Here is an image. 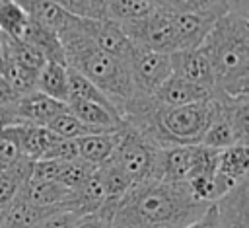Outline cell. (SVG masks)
<instances>
[{
  "label": "cell",
  "instance_id": "ac0fdd59",
  "mask_svg": "<svg viewBox=\"0 0 249 228\" xmlns=\"http://www.w3.org/2000/svg\"><path fill=\"white\" fill-rule=\"evenodd\" d=\"M66 111L70 115H74L78 121H82L84 125H89L93 129H99L103 133H115L123 127V119L111 111H107L105 107L91 103V101H84V99H68L66 103Z\"/></svg>",
  "mask_w": 249,
  "mask_h": 228
},
{
  "label": "cell",
  "instance_id": "8fae6325",
  "mask_svg": "<svg viewBox=\"0 0 249 228\" xmlns=\"http://www.w3.org/2000/svg\"><path fill=\"white\" fill-rule=\"evenodd\" d=\"M218 228H249V177L214 201Z\"/></svg>",
  "mask_w": 249,
  "mask_h": 228
},
{
  "label": "cell",
  "instance_id": "6da1fadb",
  "mask_svg": "<svg viewBox=\"0 0 249 228\" xmlns=\"http://www.w3.org/2000/svg\"><path fill=\"white\" fill-rule=\"evenodd\" d=\"M210 205L195 199L185 181L144 179L117 201L111 222L115 228H185Z\"/></svg>",
  "mask_w": 249,
  "mask_h": 228
},
{
  "label": "cell",
  "instance_id": "9a60e30c",
  "mask_svg": "<svg viewBox=\"0 0 249 228\" xmlns=\"http://www.w3.org/2000/svg\"><path fill=\"white\" fill-rule=\"evenodd\" d=\"M16 197L33 207H60L72 212V191L56 181H41L29 177Z\"/></svg>",
  "mask_w": 249,
  "mask_h": 228
},
{
  "label": "cell",
  "instance_id": "7402d4cb",
  "mask_svg": "<svg viewBox=\"0 0 249 228\" xmlns=\"http://www.w3.org/2000/svg\"><path fill=\"white\" fill-rule=\"evenodd\" d=\"M121 138V129L115 133H99V134H89V136H82L78 138V156L80 160L91 164L93 168H99L101 164H105Z\"/></svg>",
  "mask_w": 249,
  "mask_h": 228
},
{
  "label": "cell",
  "instance_id": "d4e9b609",
  "mask_svg": "<svg viewBox=\"0 0 249 228\" xmlns=\"http://www.w3.org/2000/svg\"><path fill=\"white\" fill-rule=\"evenodd\" d=\"M0 45H2V57L6 60H12L23 68L33 70V72H39L47 62L43 58V55L37 49H33L31 45H27L25 41L12 39V37L0 33Z\"/></svg>",
  "mask_w": 249,
  "mask_h": 228
},
{
  "label": "cell",
  "instance_id": "ffe728a7",
  "mask_svg": "<svg viewBox=\"0 0 249 228\" xmlns=\"http://www.w3.org/2000/svg\"><path fill=\"white\" fill-rule=\"evenodd\" d=\"M19 41H25L33 49H37L47 62H58V64L66 66L64 49H62V43H60V37H58L56 31H53L49 27H43V25L29 19V23H27Z\"/></svg>",
  "mask_w": 249,
  "mask_h": 228
},
{
  "label": "cell",
  "instance_id": "5b68a950",
  "mask_svg": "<svg viewBox=\"0 0 249 228\" xmlns=\"http://www.w3.org/2000/svg\"><path fill=\"white\" fill-rule=\"evenodd\" d=\"M156 152L158 148L144 134H140L134 127L123 121L121 138L109 162L119 166L132 179V183H138L152 177Z\"/></svg>",
  "mask_w": 249,
  "mask_h": 228
},
{
  "label": "cell",
  "instance_id": "8d00e7d4",
  "mask_svg": "<svg viewBox=\"0 0 249 228\" xmlns=\"http://www.w3.org/2000/svg\"><path fill=\"white\" fill-rule=\"evenodd\" d=\"M72 228H115L113 222L109 218H105L99 212H89V214H82L76 218Z\"/></svg>",
  "mask_w": 249,
  "mask_h": 228
},
{
  "label": "cell",
  "instance_id": "ba28073f",
  "mask_svg": "<svg viewBox=\"0 0 249 228\" xmlns=\"http://www.w3.org/2000/svg\"><path fill=\"white\" fill-rule=\"evenodd\" d=\"M80 27L93 41V45L97 49H101L103 53H107L126 64L136 53V47L132 45V41L123 33V29L115 21L80 18Z\"/></svg>",
  "mask_w": 249,
  "mask_h": 228
},
{
  "label": "cell",
  "instance_id": "7bdbcfd3",
  "mask_svg": "<svg viewBox=\"0 0 249 228\" xmlns=\"http://www.w3.org/2000/svg\"><path fill=\"white\" fill-rule=\"evenodd\" d=\"M2 60H4V57H2V45H0V66H2Z\"/></svg>",
  "mask_w": 249,
  "mask_h": 228
},
{
  "label": "cell",
  "instance_id": "836d02e7",
  "mask_svg": "<svg viewBox=\"0 0 249 228\" xmlns=\"http://www.w3.org/2000/svg\"><path fill=\"white\" fill-rule=\"evenodd\" d=\"M78 156V142L72 138H62L54 133L49 134L47 148L39 160H58V162H72Z\"/></svg>",
  "mask_w": 249,
  "mask_h": 228
},
{
  "label": "cell",
  "instance_id": "484cf974",
  "mask_svg": "<svg viewBox=\"0 0 249 228\" xmlns=\"http://www.w3.org/2000/svg\"><path fill=\"white\" fill-rule=\"evenodd\" d=\"M66 70H68V92H70V97H68V99L91 101V103H97V105L105 107L107 111L119 115V111H117V107L113 105V101H111L99 88H95L89 80H86L84 76H80L76 70H72V68H68V66H66ZM119 117H121V115H119Z\"/></svg>",
  "mask_w": 249,
  "mask_h": 228
},
{
  "label": "cell",
  "instance_id": "30bf717a",
  "mask_svg": "<svg viewBox=\"0 0 249 228\" xmlns=\"http://www.w3.org/2000/svg\"><path fill=\"white\" fill-rule=\"evenodd\" d=\"M169 60H171V74L214 92V88H216L214 70H212V64H210L206 53L200 47L171 53Z\"/></svg>",
  "mask_w": 249,
  "mask_h": 228
},
{
  "label": "cell",
  "instance_id": "52a82bcc",
  "mask_svg": "<svg viewBox=\"0 0 249 228\" xmlns=\"http://www.w3.org/2000/svg\"><path fill=\"white\" fill-rule=\"evenodd\" d=\"M128 70L136 94L154 95V92L171 76V60L169 55L136 47L134 57L128 60Z\"/></svg>",
  "mask_w": 249,
  "mask_h": 228
},
{
  "label": "cell",
  "instance_id": "e575fe53",
  "mask_svg": "<svg viewBox=\"0 0 249 228\" xmlns=\"http://www.w3.org/2000/svg\"><path fill=\"white\" fill-rule=\"evenodd\" d=\"M23 156L19 154V150L16 148V144H12L10 140L0 136V173L14 168Z\"/></svg>",
  "mask_w": 249,
  "mask_h": 228
},
{
  "label": "cell",
  "instance_id": "f546056e",
  "mask_svg": "<svg viewBox=\"0 0 249 228\" xmlns=\"http://www.w3.org/2000/svg\"><path fill=\"white\" fill-rule=\"evenodd\" d=\"M0 74L2 78L12 86V90L21 97V95H27L31 92H37V74L39 72H33L29 68H23L12 60H2V66H0Z\"/></svg>",
  "mask_w": 249,
  "mask_h": 228
},
{
  "label": "cell",
  "instance_id": "74e56055",
  "mask_svg": "<svg viewBox=\"0 0 249 228\" xmlns=\"http://www.w3.org/2000/svg\"><path fill=\"white\" fill-rule=\"evenodd\" d=\"M51 2H54L56 6H60L62 10H66V12L72 14V16L88 18V10H86L84 0H51Z\"/></svg>",
  "mask_w": 249,
  "mask_h": 228
},
{
  "label": "cell",
  "instance_id": "7a4b0ae2",
  "mask_svg": "<svg viewBox=\"0 0 249 228\" xmlns=\"http://www.w3.org/2000/svg\"><path fill=\"white\" fill-rule=\"evenodd\" d=\"M200 49L214 70V97H237L249 88V14L228 12L216 19Z\"/></svg>",
  "mask_w": 249,
  "mask_h": 228
},
{
  "label": "cell",
  "instance_id": "4fadbf2b",
  "mask_svg": "<svg viewBox=\"0 0 249 228\" xmlns=\"http://www.w3.org/2000/svg\"><path fill=\"white\" fill-rule=\"evenodd\" d=\"M163 107H183L191 103H200L206 99H214V92L202 86L191 84L175 74H171L152 95Z\"/></svg>",
  "mask_w": 249,
  "mask_h": 228
},
{
  "label": "cell",
  "instance_id": "f35d334b",
  "mask_svg": "<svg viewBox=\"0 0 249 228\" xmlns=\"http://www.w3.org/2000/svg\"><path fill=\"white\" fill-rule=\"evenodd\" d=\"M185 228H218V224H216V209H214V203L206 209V212H204L200 218H196L195 222L187 224Z\"/></svg>",
  "mask_w": 249,
  "mask_h": 228
},
{
  "label": "cell",
  "instance_id": "b9f144b4",
  "mask_svg": "<svg viewBox=\"0 0 249 228\" xmlns=\"http://www.w3.org/2000/svg\"><path fill=\"white\" fill-rule=\"evenodd\" d=\"M4 210H6V207H0V226H2V218H4Z\"/></svg>",
  "mask_w": 249,
  "mask_h": 228
},
{
  "label": "cell",
  "instance_id": "60d3db41",
  "mask_svg": "<svg viewBox=\"0 0 249 228\" xmlns=\"http://www.w3.org/2000/svg\"><path fill=\"white\" fill-rule=\"evenodd\" d=\"M19 95L12 90V86L2 78V74H0V107H6V105H10V103H14L16 99H18Z\"/></svg>",
  "mask_w": 249,
  "mask_h": 228
},
{
  "label": "cell",
  "instance_id": "5bb4252c",
  "mask_svg": "<svg viewBox=\"0 0 249 228\" xmlns=\"http://www.w3.org/2000/svg\"><path fill=\"white\" fill-rule=\"evenodd\" d=\"M173 12V10H171ZM218 16L214 14H196V12H173V25L177 33L179 51L196 49L202 45Z\"/></svg>",
  "mask_w": 249,
  "mask_h": 228
},
{
  "label": "cell",
  "instance_id": "4dcf8cb0",
  "mask_svg": "<svg viewBox=\"0 0 249 228\" xmlns=\"http://www.w3.org/2000/svg\"><path fill=\"white\" fill-rule=\"evenodd\" d=\"M27 23H29L27 14L14 0L0 2V33L2 35H8L12 39H21Z\"/></svg>",
  "mask_w": 249,
  "mask_h": 228
},
{
  "label": "cell",
  "instance_id": "1f68e13d",
  "mask_svg": "<svg viewBox=\"0 0 249 228\" xmlns=\"http://www.w3.org/2000/svg\"><path fill=\"white\" fill-rule=\"evenodd\" d=\"M47 129H49L51 133L62 136V138H72V140H78V138H82V136H89V134H99V133H103V131H99V129H93V127H89V125H84L82 121H78V119H76L74 115H70L68 111L58 113V115L47 125Z\"/></svg>",
  "mask_w": 249,
  "mask_h": 228
},
{
  "label": "cell",
  "instance_id": "ab89813d",
  "mask_svg": "<svg viewBox=\"0 0 249 228\" xmlns=\"http://www.w3.org/2000/svg\"><path fill=\"white\" fill-rule=\"evenodd\" d=\"M88 18L91 19H105V0H84Z\"/></svg>",
  "mask_w": 249,
  "mask_h": 228
},
{
  "label": "cell",
  "instance_id": "44dd1931",
  "mask_svg": "<svg viewBox=\"0 0 249 228\" xmlns=\"http://www.w3.org/2000/svg\"><path fill=\"white\" fill-rule=\"evenodd\" d=\"M62 210L64 209H60V207H33L16 197L6 207L0 228H33L41 220L49 218L54 212H62Z\"/></svg>",
  "mask_w": 249,
  "mask_h": 228
},
{
  "label": "cell",
  "instance_id": "ee69618b",
  "mask_svg": "<svg viewBox=\"0 0 249 228\" xmlns=\"http://www.w3.org/2000/svg\"><path fill=\"white\" fill-rule=\"evenodd\" d=\"M146 2H154V0H146ZM154 4H156V2H154Z\"/></svg>",
  "mask_w": 249,
  "mask_h": 228
},
{
  "label": "cell",
  "instance_id": "3957f363",
  "mask_svg": "<svg viewBox=\"0 0 249 228\" xmlns=\"http://www.w3.org/2000/svg\"><path fill=\"white\" fill-rule=\"evenodd\" d=\"M58 37L64 49L66 66L89 80L95 88H99L113 101L121 115L124 105L136 95L128 64L97 49L93 41L82 31L80 18Z\"/></svg>",
  "mask_w": 249,
  "mask_h": 228
},
{
  "label": "cell",
  "instance_id": "7c38bea8",
  "mask_svg": "<svg viewBox=\"0 0 249 228\" xmlns=\"http://www.w3.org/2000/svg\"><path fill=\"white\" fill-rule=\"evenodd\" d=\"M193 152H195V146L158 148L150 179H160V181H169V183L187 181V175L193 166Z\"/></svg>",
  "mask_w": 249,
  "mask_h": 228
},
{
  "label": "cell",
  "instance_id": "83f0119b",
  "mask_svg": "<svg viewBox=\"0 0 249 228\" xmlns=\"http://www.w3.org/2000/svg\"><path fill=\"white\" fill-rule=\"evenodd\" d=\"M200 144L206 146V148H214V150H226V148H230L233 144H239V140H237L230 121L226 119V115L220 109V103H218V113H216L214 121L210 123V127L206 129Z\"/></svg>",
  "mask_w": 249,
  "mask_h": 228
},
{
  "label": "cell",
  "instance_id": "f1b7e54d",
  "mask_svg": "<svg viewBox=\"0 0 249 228\" xmlns=\"http://www.w3.org/2000/svg\"><path fill=\"white\" fill-rule=\"evenodd\" d=\"M95 175L99 177V181H101V185H103V191H105V195H107V199H115V201H119L134 183H132V179L119 168V166H115L113 162H105V164H101L99 168H95Z\"/></svg>",
  "mask_w": 249,
  "mask_h": 228
},
{
  "label": "cell",
  "instance_id": "2e32d148",
  "mask_svg": "<svg viewBox=\"0 0 249 228\" xmlns=\"http://www.w3.org/2000/svg\"><path fill=\"white\" fill-rule=\"evenodd\" d=\"M51 131L47 127H35V125H10L0 129V136L16 144L19 154L31 162L39 160L47 148Z\"/></svg>",
  "mask_w": 249,
  "mask_h": 228
},
{
  "label": "cell",
  "instance_id": "e0dca14e",
  "mask_svg": "<svg viewBox=\"0 0 249 228\" xmlns=\"http://www.w3.org/2000/svg\"><path fill=\"white\" fill-rule=\"evenodd\" d=\"M14 2L27 14V18L31 21H35L43 27H49V29L56 31L58 35L78 19V16L68 14L66 10H62L60 6H56L51 0H14Z\"/></svg>",
  "mask_w": 249,
  "mask_h": 228
},
{
  "label": "cell",
  "instance_id": "d6a6232c",
  "mask_svg": "<svg viewBox=\"0 0 249 228\" xmlns=\"http://www.w3.org/2000/svg\"><path fill=\"white\" fill-rule=\"evenodd\" d=\"M93 171H95V168L91 164L76 158L72 162H64L62 164V170H60V175H58L56 183H60L68 191H76L80 185H84L91 177Z\"/></svg>",
  "mask_w": 249,
  "mask_h": 228
},
{
  "label": "cell",
  "instance_id": "cb8c5ba5",
  "mask_svg": "<svg viewBox=\"0 0 249 228\" xmlns=\"http://www.w3.org/2000/svg\"><path fill=\"white\" fill-rule=\"evenodd\" d=\"M158 4L146 0H105V19L115 23H130L148 18Z\"/></svg>",
  "mask_w": 249,
  "mask_h": 228
},
{
  "label": "cell",
  "instance_id": "d590c367",
  "mask_svg": "<svg viewBox=\"0 0 249 228\" xmlns=\"http://www.w3.org/2000/svg\"><path fill=\"white\" fill-rule=\"evenodd\" d=\"M78 214L70 212V210H62V212H54L49 218L41 220L39 224H35L33 228H72L76 222Z\"/></svg>",
  "mask_w": 249,
  "mask_h": 228
},
{
  "label": "cell",
  "instance_id": "277c9868",
  "mask_svg": "<svg viewBox=\"0 0 249 228\" xmlns=\"http://www.w3.org/2000/svg\"><path fill=\"white\" fill-rule=\"evenodd\" d=\"M119 27L132 41L134 47L163 53V55H171L179 51L177 33L173 25V12L167 8L156 6V10L148 18L130 21V23H121Z\"/></svg>",
  "mask_w": 249,
  "mask_h": 228
},
{
  "label": "cell",
  "instance_id": "9c48e42d",
  "mask_svg": "<svg viewBox=\"0 0 249 228\" xmlns=\"http://www.w3.org/2000/svg\"><path fill=\"white\" fill-rule=\"evenodd\" d=\"M249 148L247 144H233L218 154V166L214 173V201L231 191L239 181L249 175Z\"/></svg>",
  "mask_w": 249,
  "mask_h": 228
},
{
  "label": "cell",
  "instance_id": "4316f807",
  "mask_svg": "<svg viewBox=\"0 0 249 228\" xmlns=\"http://www.w3.org/2000/svg\"><path fill=\"white\" fill-rule=\"evenodd\" d=\"M31 168L33 162L21 158L14 168L0 173V207H8L16 199L21 185L31 177Z\"/></svg>",
  "mask_w": 249,
  "mask_h": 228
},
{
  "label": "cell",
  "instance_id": "d6986e66",
  "mask_svg": "<svg viewBox=\"0 0 249 228\" xmlns=\"http://www.w3.org/2000/svg\"><path fill=\"white\" fill-rule=\"evenodd\" d=\"M158 6L173 12H196L224 16L228 12L249 14V0H154Z\"/></svg>",
  "mask_w": 249,
  "mask_h": 228
},
{
  "label": "cell",
  "instance_id": "603a6c76",
  "mask_svg": "<svg viewBox=\"0 0 249 228\" xmlns=\"http://www.w3.org/2000/svg\"><path fill=\"white\" fill-rule=\"evenodd\" d=\"M37 92L43 95L68 103L70 92H68V70L64 64L58 62H45V66L37 74Z\"/></svg>",
  "mask_w": 249,
  "mask_h": 228
},
{
  "label": "cell",
  "instance_id": "8992f818",
  "mask_svg": "<svg viewBox=\"0 0 249 228\" xmlns=\"http://www.w3.org/2000/svg\"><path fill=\"white\" fill-rule=\"evenodd\" d=\"M62 111H66V103L51 99L41 92H31L18 97L14 103L0 107V129L10 125L47 127Z\"/></svg>",
  "mask_w": 249,
  "mask_h": 228
}]
</instances>
